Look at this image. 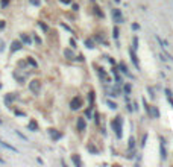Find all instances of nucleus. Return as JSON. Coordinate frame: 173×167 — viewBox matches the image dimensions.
Masks as SVG:
<instances>
[{
	"label": "nucleus",
	"instance_id": "f257e3e1",
	"mask_svg": "<svg viewBox=\"0 0 173 167\" xmlns=\"http://www.w3.org/2000/svg\"><path fill=\"white\" fill-rule=\"evenodd\" d=\"M121 123H123L121 117H115V119L113 120V123H111L113 129L115 131V135H117L119 138H121Z\"/></svg>",
	"mask_w": 173,
	"mask_h": 167
},
{
	"label": "nucleus",
	"instance_id": "f03ea898",
	"mask_svg": "<svg viewBox=\"0 0 173 167\" xmlns=\"http://www.w3.org/2000/svg\"><path fill=\"white\" fill-rule=\"evenodd\" d=\"M29 88H30V91L35 93V94H38L40 93V90H41V82L38 79H34L30 84H29Z\"/></svg>",
	"mask_w": 173,
	"mask_h": 167
},
{
	"label": "nucleus",
	"instance_id": "7ed1b4c3",
	"mask_svg": "<svg viewBox=\"0 0 173 167\" xmlns=\"http://www.w3.org/2000/svg\"><path fill=\"white\" fill-rule=\"evenodd\" d=\"M82 106V99L81 97H73L71 102H70V108L71 109H79Z\"/></svg>",
	"mask_w": 173,
	"mask_h": 167
},
{
	"label": "nucleus",
	"instance_id": "20e7f679",
	"mask_svg": "<svg viewBox=\"0 0 173 167\" xmlns=\"http://www.w3.org/2000/svg\"><path fill=\"white\" fill-rule=\"evenodd\" d=\"M113 18L115 23H123V15H121L120 9H117V8L113 9Z\"/></svg>",
	"mask_w": 173,
	"mask_h": 167
},
{
	"label": "nucleus",
	"instance_id": "39448f33",
	"mask_svg": "<svg viewBox=\"0 0 173 167\" xmlns=\"http://www.w3.org/2000/svg\"><path fill=\"white\" fill-rule=\"evenodd\" d=\"M23 47V44L20 43V41H14V43L11 44V53H14V52H17V50H20Z\"/></svg>",
	"mask_w": 173,
	"mask_h": 167
},
{
	"label": "nucleus",
	"instance_id": "423d86ee",
	"mask_svg": "<svg viewBox=\"0 0 173 167\" xmlns=\"http://www.w3.org/2000/svg\"><path fill=\"white\" fill-rule=\"evenodd\" d=\"M85 128H86V125H85V120L81 117V119H78V129L79 131H85Z\"/></svg>",
	"mask_w": 173,
	"mask_h": 167
},
{
	"label": "nucleus",
	"instance_id": "0eeeda50",
	"mask_svg": "<svg viewBox=\"0 0 173 167\" xmlns=\"http://www.w3.org/2000/svg\"><path fill=\"white\" fill-rule=\"evenodd\" d=\"M149 114L152 115V117H155V119L159 117V113H158V109H156L155 106H150V108H149Z\"/></svg>",
	"mask_w": 173,
	"mask_h": 167
},
{
	"label": "nucleus",
	"instance_id": "6e6552de",
	"mask_svg": "<svg viewBox=\"0 0 173 167\" xmlns=\"http://www.w3.org/2000/svg\"><path fill=\"white\" fill-rule=\"evenodd\" d=\"M129 53H131V58H132V62H134V65H135L137 69H140L138 59H137V56H135V53H134V50H129Z\"/></svg>",
	"mask_w": 173,
	"mask_h": 167
},
{
	"label": "nucleus",
	"instance_id": "1a4fd4ad",
	"mask_svg": "<svg viewBox=\"0 0 173 167\" xmlns=\"http://www.w3.org/2000/svg\"><path fill=\"white\" fill-rule=\"evenodd\" d=\"M71 159H73L75 166H78V167L82 166V161H81V158H79V155H71Z\"/></svg>",
	"mask_w": 173,
	"mask_h": 167
},
{
	"label": "nucleus",
	"instance_id": "9d476101",
	"mask_svg": "<svg viewBox=\"0 0 173 167\" xmlns=\"http://www.w3.org/2000/svg\"><path fill=\"white\" fill-rule=\"evenodd\" d=\"M49 132H50V135H52L53 140H58V138H61V134H59V132H56L55 129H49Z\"/></svg>",
	"mask_w": 173,
	"mask_h": 167
},
{
	"label": "nucleus",
	"instance_id": "9b49d317",
	"mask_svg": "<svg viewBox=\"0 0 173 167\" xmlns=\"http://www.w3.org/2000/svg\"><path fill=\"white\" fill-rule=\"evenodd\" d=\"M64 55H65V56H67L69 59H75V55H73V52H71L70 49H67V50L64 52Z\"/></svg>",
	"mask_w": 173,
	"mask_h": 167
},
{
	"label": "nucleus",
	"instance_id": "f8f14e48",
	"mask_svg": "<svg viewBox=\"0 0 173 167\" xmlns=\"http://www.w3.org/2000/svg\"><path fill=\"white\" fill-rule=\"evenodd\" d=\"M29 129H30V131H36V129H38V125H36V122H34V120H32V122L29 123Z\"/></svg>",
	"mask_w": 173,
	"mask_h": 167
},
{
	"label": "nucleus",
	"instance_id": "ddd939ff",
	"mask_svg": "<svg viewBox=\"0 0 173 167\" xmlns=\"http://www.w3.org/2000/svg\"><path fill=\"white\" fill-rule=\"evenodd\" d=\"M21 41H24L26 44H29L30 43V38H29L27 35H24V34H21Z\"/></svg>",
	"mask_w": 173,
	"mask_h": 167
},
{
	"label": "nucleus",
	"instance_id": "4468645a",
	"mask_svg": "<svg viewBox=\"0 0 173 167\" xmlns=\"http://www.w3.org/2000/svg\"><path fill=\"white\" fill-rule=\"evenodd\" d=\"M120 70L123 71V73H126V75H129V71H128V67H126L125 64H120Z\"/></svg>",
	"mask_w": 173,
	"mask_h": 167
},
{
	"label": "nucleus",
	"instance_id": "2eb2a0df",
	"mask_svg": "<svg viewBox=\"0 0 173 167\" xmlns=\"http://www.w3.org/2000/svg\"><path fill=\"white\" fill-rule=\"evenodd\" d=\"M134 146H135V140H134V137H131L129 138V149H134Z\"/></svg>",
	"mask_w": 173,
	"mask_h": 167
},
{
	"label": "nucleus",
	"instance_id": "dca6fc26",
	"mask_svg": "<svg viewBox=\"0 0 173 167\" xmlns=\"http://www.w3.org/2000/svg\"><path fill=\"white\" fill-rule=\"evenodd\" d=\"M85 44H86V47H90V49H93V47H94V44H93V41H91V40H86Z\"/></svg>",
	"mask_w": 173,
	"mask_h": 167
},
{
	"label": "nucleus",
	"instance_id": "f3484780",
	"mask_svg": "<svg viewBox=\"0 0 173 167\" xmlns=\"http://www.w3.org/2000/svg\"><path fill=\"white\" fill-rule=\"evenodd\" d=\"M27 62H29V64H30L32 67H36V62H35L34 59H32V58H27Z\"/></svg>",
	"mask_w": 173,
	"mask_h": 167
},
{
	"label": "nucleus",
	"instance_id": "a211bd4d",
	"mask_svg": "<svg viewBox=\"0 0 173 167\" xmlns=\"http://www.w3.org/2000/svg\"><path fill=\"white\" fill-rule=\"evenodd\" d=\"M96 14H97V15H99V17H103V12H100V9H99V8H97V6H96Z\"/></svg>",
	"mask_w": 173,
	"mask_h": 167
},
{
	"label": "nucleus",
	"instance_id": "6ab92c4d",
	"mask_svg": "<svg viewBox=\"0 0 173 167\" xmlns=\"http://www.w3.org/2000/svg\"><path fill=\"white\" fill-rule=\"evenodd\" d=\"M161 155H163V158H165V149H164V144H161Z\"/></svg>",
	"mask_w": 173,
	"mask_h": 167
},
{
	"label": "nucleus",
	"instance_id": "aec40b11",
	"mask_svg": "<svg viewBox=\"0 0 173 167\" xmlns=\"http://www.w3.org/2000/svg\"><path fill=\"white\" fill-rule=\"evenodd\" d=\"M134 47H138V38L134 36Z\"/></svg>",
	"mask_w": 173,
	"mask_h": 167
},
{
	"label": "nucleus",
	"instance_id": "412c9836",
	"mask_svg": "<svg viewBox=\"0 0 173 167\" xmlns=\"http://www.w3.org/2000/svg\"><path fill=\"white\" fill-rule=\"evenodd\" d=\"M30 3L35 5V6H40V0H30Z\"/></svg>",
	"mask_w": 173,
	"mask_h": 167
},
{
	"label": "nucleus",
	"instance_id": "4be33fe9",
	"mask_svg": "<svg viewBox=\"0 0 173 167\" xmlns=\"http://www.w3.org/2000/svg\"><path fill=\"white\" fill-rule=\"evenodd\" d=\"M108 105H109V108H113V109H115V108H117V105H115V103H113V102H108Z\"/></svg>",
	"mask_w": 173,
	"mask_h": 167
},
{
	"label": "nucleus",
	"instance_id": "5701e85b",
	"mask_svg": "<svg viewBox=\"0 0 173 167\" xmlns=\"http://www.w3.org/2000/svg\"><path fill=\"white\" fill-rule=\"evenodd\" d=\"M114 38H117V36H119V29H117V27H115V29H114Z\"/></svg>",
	"mask_w": 173,
	"mask_h": 167
},
{
	"label": "nucleus",
	"instance_id": "b1692460",
	"mask_svg": "<svg viewBox=\"0 0 173 167\" xmlns=\"http://www.w3.org/2000/svg\"><path fill=\"white\" fill-rule=\"evenodd\" d=\"M9 3V0H2V6H6Z\"/></svg>",
	"mask_w": 173,
	"mask_h": 167
},
{
	"label": "nucleus",
	"instance_id": "393cba45",
	"mask_svg": "<svg viewBox=\"0 0 173 167\" xmlns=\"http://www.w3.org/2000/svg\"><path fill=\"white\" fill-rule=\"evenodd\" d=\"M165 94H167V97H172V91H170V90H165Z\"/></svg>",
	"mask_w": 173,
	"mask_h": 167
},
{
	"label": "nucleus",
	"instance_id": "a878e982",
	"mask_svg": "<svg viewBox=\"0 0 173 167\" xmlns=\"http://www.w3.org/2000/svg\"><path fill=\"white\" fill-rule=\"evenodd\" d=\"M70 44H71V47H76V41L75 40H70Z\"/></svg>",
	"mask_w": 173,
	"mask_h": 167
},
{
	"label": "nucleus",
	"instance_id": "bb28decb",
	"mask_svg": "<svg viewBox=\"0 0 173 167\" xmlns=\"http://www.w3.org/2000/svg\"><path fill=\"white\" fill-rule=\"evenodd\" d=\"M3 27H5V21H3V20H0V29H3Z\"/></svg>",
	"mask_w": 173,
	"mask_h": 167
},
{
	"label": "nucleus",
	"instance_id": "cd10ccee",
	"mask_svg": "<svg viewBox=\"0 0 173 167\" xmlns=\"http://www.w3.org/2000/svg\"><path fill=\"white\" fill-rule=\"evenodd\" d=\"M40 26H41V27H43V29H44V30H47V26H46V24H43V23H40Z\"/></svg>",
	"mask_w": 173,
	"mask_h": 167
},
{
	"label": "nucleus",
	"instance_id": "c85d7f7f",
	"mask_svg": "<svg viewBox=\"0 0 173 167\" xmlns=\"http://www.w3.org/2000/svg\"><path fill=\"white\" fill-rule=\"evenodd\" d=\"M61 2H62V3H70L71 0H61Z\"/></svg>",
	"mask_w": 173,
	"mask_h": 167
}]
</instances>
